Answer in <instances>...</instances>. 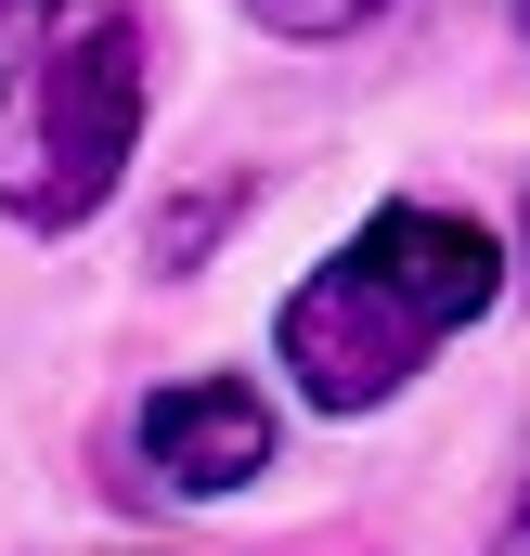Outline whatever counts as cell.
Here are the masks:
<instances>
[{
	"instance_id": "obj_1",
	"label": "cell",
	"mask_w": 530,
	"mask_h": 556,
	"mask_svg": "<svg viewBox=\"0 0 530 556\" xmlns=\"http://www.w3.org/2000/svg\"><path fill=\"white\" fill-rule=\"evenodd\" d=\"M505 298V247L466 207H376L324 273L272 311V350L298 376L311 415H376L401 402V376H427L440 337H466Z\"/></svg>"
},
{
	"instance_id": "obj_2",
	"label": "cell",
	"mask_w": 530,
	"mask_h": 556,
	"mask_svg": "<svg viewBox=\"0 0 530 556\" xmlns=\"http://www.w3.org/2000/svg\"><path fill=\"white\" fill-rule=\"evenodd\" d=\"M142 142V0H39L0 65V220L78 233Z\"/></svg>"
},
{
	"instance_id": "obj_3",
	"label": "cell",
	"mask_w": 530,
	"mask_h": 556,
	"mask_svg": "<svg viewBox=\"0 0 530 556\" xmlns=\"http://www.w3.org/2000/svg\"><path fill=\"white\" fill-rule=\"evenodd\" d=\"M142 466L155 492H247L272 466V402L247 376H181L142 402Z\"/></svg>"
},
{
	"instance_id": "obj_4",
	"label": "cell",
	"mask_w": 530,
	"mask_h": 556,
	"mask_svg": "<svg viewBox=\"0 0 530 556\" xmlns=\"http://www.w3.org/2000/svg\"><path fill=\"white\" fill-rule=\"evenodd\" d=\"M272 39H350V26H376L389 0H247Z\"/></svg>"
},
{
	"instance_id": "obj_5",
	"label": "cell",
	"mask_w": 530,
	"mask_h": 556,
	"mask_svg": "<svg viewBox=\"0 0 530 556\" xmlns=\"http://www.w3.org/2000/svg\"><path fill=\"white\" fill-rule=\"evenodd\" d=\"M220 220H234V194H181V207L155 220V273H181V260H194V247H207Z\"/></svg>"
},
{
	"instance_id": "obj_6",
	"label": "cell",
	"mask_w": 530,
	"mask_h": 556,
	"mask_svg": "<svg viewBox=\"0 0 530 556\" xmlns=\"http://www.w3.org/2000/svg\"><path fill=\"white\" fill-rule=\"evenodd\" d=\"M492 556H530V466H518V492H505V518H492Z\"/></svg>"
},
{
	"instance_id": "obj_7",
	"label": "cell",
	"mask_w": 530,
	"mask_h": 556,
	"mask_svg": "<svg viewBox=\"0 0 530 556\" xmlns=\"http://www.w3.org/2000/svg\"><path fill=\"white\" fill-rule=\"evenodd\" d=\"M518 39H530V0H518Z\"/></svg>"
},
{
	"instance_id": "obj_8",
	"label": "cell",
	"mask_w": 530,
	"mask_h": 556,
	"mask_svg": "<svg viewBox=\"0 0 530 556\" xmlns=\"http://www.w3.org/2000/svg\"><path fill=\"white\" fill-rule=\"evenodd\" d=\"M0 26H13V0H0Z\"/></svg>"
}]
</instances>
